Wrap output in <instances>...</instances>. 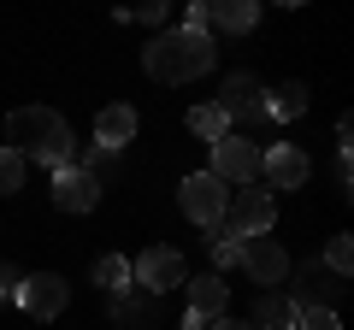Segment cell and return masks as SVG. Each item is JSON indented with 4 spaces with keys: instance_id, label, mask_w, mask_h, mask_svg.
I'll return each mask as SVG.
<instances>
[{
    "instance_id": "277c9868",
    "label": "cell",
    "mask_w": 354,
    "mask_h": 330,
    "mask_svg": "<svg viewBox=\"0 0 354 330\" xmlns=\"http://www.w3.org/2000/svg\"><path fill=\"white\" fill-rule=\"evenodd\" d=\"M283 283H295V289H290V301H295V307H337L342 295H348V278H337L325 260L290 266V278H283Z\"/></svg>"
},
{
    "instance_id": "5b68a950",
    "label": "cell",
    "mask_w": 354,
    "mask_h": 330,
    "mask_svg": "<svg viewBox=\"0 0 354 330\" xmlns=\"http://www.w3.org/2000/svg\"><path fill=\"white\" fill-rule=\"evenodd\" d=\"M242 271H248L254 283H266V289H278L283 278H290V254H283L278 242H272V230H254V236H242Z\"/></svg>"
},
{
    "instance_id": "e0dca14e",
    "label": "cell",
    "mask_w": 354,
    "mask_h": 330,
    "mask_svg": "<svg viewBox=\"0 0 354 330\" xmlns=\"http://www.w3.org/2000/svg\"><path fill=\"white\" fill-rule=\"evenodd\" d=\"M307 113V83H278V89L266 95V118H278V124H295Z\"/></svg>"
},
{
    "instance_id": "8992f818",
    "label": "cell",
    "mask_w": 354,
    "mask_h": 330,
    "mask_svg": "<svg viewBox=\"0 0 354 330\" xmlns=\"http://www.w3.org/2000/svg\"><path fill=\"white\" fill-rule=\"evenodd\" d=\"M18 307H24L30 318H41V324H48V318H59L65 307H71V283L59 278V271H36V278H24L18 283V295H12Z\"/></svg>"
},
{
    "instance_id": "9a60e30c",
    "label": "cell",
    "mask_w": 354,
    "mask_h": 330,
    "mask_svg": "<svg viewBox=\"0 0 354 330\" xmlns=\"http://www.w3.org/2000/svg\"><path fill=\"white\" fill-rule=\"evenodd\" d=\"M183 289H189V313H201V318H225V295H230V283L218 278V271H207V278H189Z\"/></svg>"
},
{
    "instance_id": "ac0fdd59",
    "label": "cell",
    "mask_w": 354,
    "mask_h": 330,
    "mask_svg": "<svg viewBox=\"0 0 354 330\" xmlns=\"http://www.w3.org/2000/svg\"><path fill=\"white\" fill-rule=\"evenodd\" d=\"M148 313H153V307H148V289L130 295V283H124V289H113V318H118V324H148Z\"/></svg>"
},
{
    "instance_id": "83f0119b",
    "label": "cell",
    "mask_w": 354,
    "mask_h": 330,
    "mask_svg": "<svg viewBox=\"0 0 354 330\" xmlns=\"http://www.w3.org/2000/svg\"><path fill=\"white\" fill-rule=\"evenodd\" d=\"M213 330H254L248 318H213Z\"/></svg>"
},
{
    "instance_id": "f1b7e54d",
    "label": "cell",
    "mask_w": 354,
    "mask_h": 330,
    "mask_svg": "<svg viewBox=\"0 0 354 330\" xmlns=\"http://www.w3.org/2000/svg\"><path fill=\"white\" fill-rule=\"evenodd\" d=\"M183 330H213V318H201V313H189V318H183Z\"/></svg>"
},
{
    "instance_id": "f546056e",
    "label": "cell",
    "mask_w": 354,
    "mask_h": 330,
    "mask_svg": "<svg viewBox=\"0 0 354 330\" xmlns=\"http://www.w3.org/2000/svg\"><path fill=\"white\" fill-rule=\"evenodd\" d=\"M272 6H307V0H272Z\"/></svg>"
},
{
    "instance_id": "30bf717a",
    "label": "cell",
    "mask_w": 354,
    "mask_h": 330,
    "mask_svg": "<svg viewBox=\"0 0 354 330\" xmlns=\"http://www.w3.org/2000/svg\"><path fill=\"white\" fill-rule=\"evenodd\" d=\"M213 106L230 118V124H242V118H266V89H260V77H254V71H230Z\"/></svg>"
},
{
    "instance_id": "d6986e66",
    "label": "cell",
    "mask_w": 354,
    "mask_h": 330,
    "mask_svg": "<svg viewBox=\"0 0 354 330\" xmlns=\"http://www.w3.org/2000/svg\"><path fill=\"white\" fill-rule=\"evenodd\" d=\"M24 171H30V159L18 148L0 142V195H18V189H24Z\"/></svg>"
},
{
    "instance_id": "7c38bea8",
    "label": "cell",
    "mask_w": 354,
    "mask_h": 330,
    "mask_svg": "<svg viewBox=\"0 0 354 330\" xmlns=\"http://www.w3.org/2000/svg\"><path fill=\"white\" fill-rule=\"evenodd\" d=\"M225 218H230V230H236V236H254V230H272L278 206H272V195H266V189H236Z\"/></svg>"
},
{
    "instance_id": "7a4b0ae2",
    "label": "cell",
    "mask_w": 354,
    "mask_h": 330,
    "mask_svg": "<svg viewBox=\"0 0 354 330\" xmlns=\"http://www.w3.org/2000/svg\"><path fill=\"white\" fill-rule=\"evenodd\" d=\"M6 148H18L24 159L48 165V171H59V165H71V124H65L53 106H18V113H6Z\"/></svg>"
},
{
    "instance_id": "4fadbf2b",
    "label": "cell",
    "mask_w": 354,
    "mask_h": 330,
    "mask_svg": "<svg viewBox=\"0 0 354 330\" xmlns=\"http://www.w3.org/2000/svg\"><path fill=\"white\" fill-rule=\"evenodd\" d=\"M207 6V30H225V36H248L260 24V0H201Z\"/></svg>"
},
{
    "instance_id": "5bb4252c",
    "label": "cell",
    "mask_w": 354,
    "mask_h": 330,
    "mask_svg": "<svg viewBox=\"0 0 354 330\" xmlns=\"http://www.w3.org/2000/svg\"><path fill=\"white\" fill-rule=\"evenodd\" d=\"M136 106H101V118H95V142H101L106 153H118V148H130L136 142Z\"/></svg>"
},
{
    "instance_id": "6da1fadb",
    "label": "cell",
    "mask_w": 354,
    "mask_h": 330,
    "mask_svg": "<svg viewBox=\"0 0 354 330\" xmlns=\"http://www.w3.org/2000/svg\"><path fill=\"white\" fill-rule=\"evenodd\" d=\"M218 65V48H213V30H160V36L142 48V71L153 77V83H165V89H177V83H195V77H207Z\"/></svg>"
},
{
    "instance_id": "d4e9b609",
    "label": "cell",
    "mask_w": 354,
    "mask_h": 330,
    "mask_svg": "<svg viewBox=\"0 0 354 330\" xmlns=\"http://www.w3.org/2000/svg\"><path fill=\"white\" fill-rule=\"evenodd\" d=\"M348 183H354V159H348V148H337V189L348 195Z\"/></svg>"
},
{
    "instance_id": "3957f363",
    "label": "cell",
    "mask_w": 354,
    "mask_h": 330,
    "mask_svg": "<svg viewBox=\"0 0 354 330\" xmlns=\"http://www.w3.org/2000/svg\"><path fill=\"white\" fill-rule=\"evenodd\" d=\"M225 201H230V189H225V177H213V171H189V177H183V189H177L183 218H189V224H201V230L225 218Z\"/></svg>"
},
{
    "instance_id": "2e32d148",
    "label": "cell",
    "mask_w": 354,
    "mask_h": 330,
    "mask_svg": "<svg viewBox=\"0 0 354 330\" xmlns=\"http://www.w3.org/2000/svg\"><path fill=\"white\" fill-rule=\"evenodd\" d=\"M248 324L254 330H295V301H290V295H278V289H266L260 301H254Z\"/></svg>"
},
{
    "instance_id": "8fae6325",
    "label": "cell",
    "mask_w": 354,
    "mask_h": 330,
    "mask_svg": "<svg viewBox=\"0 0 354 330\" xmlns=\"http://www.w3.org/2000/svg\"><path fill=\"white\" fill-rule=\"evenodd\" d=\"M260 177L272 183V189H307L313 165H307V153L295 148V142H272V153H260Z\"/></svg>"
},
{
    "instance_id": "484cf974",
    "label": "cell",
    "mask_w": 354,
    "mask_h": 330,
    "mask_svg": "<svg viewBox=\"0 0 354 330\" xmlns=\"http://www.w3.org/2000/svg\"><path fill=\"white\" fill-rule=\"evenodd\" d=\"M18 283H24V271H12V266H0V301H12V295H18Z\"/></svg>"
},
{
    "instance_id": "9c48e42d",
    "label": "cell",
    "mask_w": 354,
    "mask_h": 330,
    "mask_svg": "<svg viewBox=\"0 0 354 330\" xmlns=\"http://www.w3.org/2000/svg\"><path fill=\"white\" fill-rule=\"evenodd\" d=\"M53 206L59 213H95L101 206V177L83 165H59L53 171Z\"/></svg>"
},
{
    "instance_id": "cb8c5ba5",
    "label": "cell",
    "mask_w": 354,
    "mask_h": 330,
    "mask_svg": "<svg viewBox=\"0 0 354 330\" xmlns=\"http://www.w3.org/2000/svg\"><path fill=\"white\" fill-rule=\"evenodd\" d=\"M165 6H171V0H136V6H118V18H124V24H130V18H142V24H160Z\"/></svg>"
},
{
    "instance_id": "7402d4cb",
    "label": "cell",
    "mask_w": 354,
    "mask_h": 330,
    "mask_svg": "<svg viewBox=\"0 0 354 330\" xmlns=\"http://www.w3.org/2000/svg\"><path fill=\"white\" fill-rule=\"evenodd\" d=\"M295 330H342L337 307H295Z\"/></svg>"
},
{
    "instance_id": "44dd1931",
    "label": "cell",
    "mask_w": 354,
    "mask_h": 330,
    "mask_svg": "<svg viewBox=\"0 0 354 330\" xmlns=\"http://www.w3.org/2000/svg\"><path fill=\"white\" fill-rule=\"evenodd\" d=\"M88 278L101 283V289H124V283H130V260H124V254H101Z\"/></svg>"
},
{
    "instance_id": "ba28073f",
    "label": "cell",
    "mask_w": 354,
    "mask_h": 330,
    "mask_svg": "<svg viewBox=\"0 0 354 330\" xmlns=\"http://www.w3.org/2000/svg\"><path fill=\"white\" fill-rule=\"evenodd\" d=\"M213 177L225 183H254L260 177V148H254L248 136H218L213 142V165H207Z\"/></svg>"
},
{
    "instance_id": "603a6c76",
    "label": "cell",
    "mask_w": 354,
    "mask_h": 330,
    "mask_svg": "<svg viewBox=\"0 0 354 330\" xmlns=\"http://www.w3.org/2000/svg\"><path fill=\"white\" fill-rule=\"evenodd\" d=\"M325 266L337 271V278H354V242H348V236H330V248H325Z\"/></svg>"
},
{
    "instance_id": "ffe728a7",
    "label": "cell",
    "mask_w": 354,
    "mask_h": 330,
    "mask_svg": "<svg viewBox=\"0 0 354 330\" xmlns=\"http://www.w3.org/2000/svg\"><path fill=\"white\" fill-rule=\"evenodd\" d=\"M189 130H195L201 142H218V136H230V118L207 101V106H195V113H189Z\"/></svg>"
},
{
    "instance_id": "4316f807",
    "label": "cell",
    "mask_w": 354,
    "mask_h": 330,
    "mask_svg": "<svg viewBox=\"0 0 354 330\" xmlns=\"http://www.w3.org/2000/svg\"><path fill=\"white\" fill-rule=\"evenodd\" d=\"M183 30H207V6H201V0L183 6Z\"/></svg>"
},
{
    "instance_id": "52a82bcc",
    "label": "cell",
    "mask_w": 354,
    "mask_h": 330,
    "mask_svg": "<svg viewBox=\"0 0 354 330\" xmlns=\"http://www.w3.org/2000/svg\"><path fill=\"white\" fill-rule=\"evenodd\" d=\"M130 278L142 283V289L148 295H171V289H183V283H189V266H183V254H177V248H148V254L136 260V271H130Z\"/></svg>"
}]
</instances>
